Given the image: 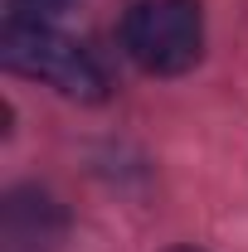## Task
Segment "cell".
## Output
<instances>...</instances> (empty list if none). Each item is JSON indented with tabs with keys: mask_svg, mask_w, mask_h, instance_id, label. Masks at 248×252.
<instances>
[{
	"mask_svg": "<svg viewBox=\"0 0 248 252\" xmlns=\"http://www.w3.org/2000/svg\"><path fill=\"white\" fill-rule=\"evenodd\" d=\"M0 59L5 68L39 78L63 97H83V102H102L107 97V73L102 63L73 39V34L54 30V25H34V20H5L0 30Z\"/></svg>",
	"mask_w": 248,
	"mask_h": 252,
	"instance_id": "obj_1",
	"label": "cell"
},
{
	"mask_svg": "<svg viewBox=\"0 0 248 252\" xmlns=\"http://www.w3.org/2000/svg\"><path fill=\"white\" fill-rule=\"evenodd\" d=\"M126 59L146 73H185L205 49V20L195 0H136L122 20Z\"/></svg>",
	"mask_w": 248,
	"mask_h": 252,
	"instance_id": "obj_2",
	"label": "cell"
},
{
	"mask_svg": "<svg viewBox=\"0 0 248 252\" xmlns=\"http://www.w3.org/2000/svg\"><path fill=\"white\" fill-rule=\"evenodd\" d=\"M63 238V209L44 189H15L0 214V252H49Z\"/></svg>",
	"mask_w": 248,
	"mask_h": 252,
	"instance_id": "obj_3",
	"label": "cell"
},
{
	"mask_svg": "<svg viewBox=\"0 0 248 252\" xmlns=\"http://www.w3.org/2000/svg\"><path fill=\"white\" fill-rule=\"evenodd\" d=\"M63 5H73V0H10V15H5V20H34V25H49V15H59Z\"/></svg>",
	"mask_w": 248,
	"mask_h": 252,
	"instance_id": "obj_4",
	"label": "cell"
},
{
	"mask_svg": "<svg viewBox=\"0 0 248 252\" xmlns=\"http://www.w3.org/2000/svg\"><path fill=\"white\" fill-rule=\"evenodd\" d=\"M175 252H190V248H175Z\"/></svg>",
	"mask_w": 248,
	"mask_h": 252,
	"instance_id": "obj_5",
	"label": "cell"
}]
</instances>
